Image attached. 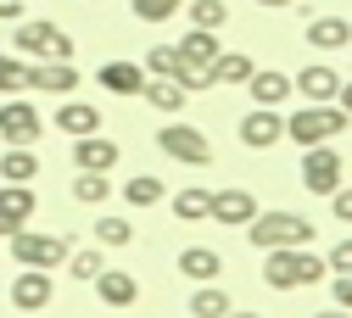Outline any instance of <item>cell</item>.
<instances>
[{
  "label": "cell",
  "mask_w": 352,
  "mask_h": 318,
  "mask_svg": "<svg viewBox=\"0 0 352 318\" xmlns=\"http://www.w3.org/2000/svg\"><path fill=\"white\" fill-rule=\"evenodd\" d=\"M246 240L263 246V251H274V246H307V240H314V223H307L302 212H257L246 223Z\"/></svg>",
  "instance_id": "1"
},
{
  "label": "cell",
  "mask_w": 352,
  "mask_h": 318,
  "mask_svg": "<svg viewBox=\"0 0 352 318\" xmlns=\"http://www.w3.org/2000/svg\"><path fill=\"white\" fill-rule=\"evenodd\" d=\"M346 123H352V117H346L341 106L314 101V106H302V112H291V117H285V140H296V146H319V140H336Z\"/></svg>",
  "instance_id": "2"
},
{
  "label": "cell",
  "mask_w": 352,
  "mask_h": 318,
  "mask_svg": "<svg viewBox=\"0 0 352 318\" xmlns=\"http://www.w3.org/2000/svg\"><path fill=\"white\" fill-rule=\"evenodd\" d=\"M17 56H39V62H73V39L56 23H17Z\"/></svg>",
  "instance_id": "3"
},
{
  "label": "cell",
  "mask_w": 352,
  "mask_h": 318,
  "mask_svg": "<svg viewBox=\"0 0 352 318\" xmlns=\"http://www.w3.org/2000/svg\"><path fill=\"white\" fill-rule=\"evenodd\" d=\"M341 179H346V162H341V151H336L330 140H319V146L302 151V185L314 190V196H330Z\"/></svg>",
  "instance_id": "4"
},
{
  "label": "cell",
  "mask_w": 352,
  "mask_h": 318,
  "mask_svg": "<svg viewBox=\"0 0 352 318\" xmlns=\"http://www.w3.org/2000/svg\"><path fill=\"white\" fill-rule=\"evenodd\" d=\"M12 257L23 268H56V262H67V235H34L23 223V229L12 235Z\"/></svg>",
  "instance_id": "5"
},
{
  "label": "cell",
  "mask_w": 352,
  "mask_h": 318,
  "mask_svg": "<svg viewBox=\"0 0 352 318\" xmlns=\"http://www.w3.org/2000/svg\"><path fill=\"white\" fill-rule=\"evenodd\" d=\"M157 146H162L173 162H185V168H207V162H212L207 134H201V128H190V123H168V128L157 134Z\"/></svg>",
  "instance_id": "6"
},
{
  "label": "cell",
  "mask_w": 352,
  "mask_h": 318,
  "mask_svg": "<svg viewBox=\"0 0 352 318\" xmlns=\"http://www.w3.org/2000/svg\"><path fill=\"white\" fill-rule=\"evenodd\" d=\"M280 140H285V117H280V106H252V112L241 117V146L269 151V146H280Z\"/></svg>",
  "instance_id": "7"
},
{
  "label": "cell",
  "mask_w": 352,
  "mask_h": 318,
  "mask_svg": "<svg viewBox=\"0 0 352 318\" xmlns=\"http://www.w3.org/2000/svg\"><path fill=\"white\" fill-rule=\"evenodd\" d=\"M51 296H56L51 268H23V274L12 280V307H17V313H39V307H51Z\"/></svg>",
  "instance_id": "8"
},
{
  "label": "cell",
  "mask_w": 352,
  "mask_h": 318,
  "mask_svg": "<svg viewBox=\"0 0 352 318\" xmlns=\"http://www.w3.org/2000/svg\"><path fill=\"white\" fill-rule=\"evenodd\" d=\"M39 112H34V101H6L0 106V140L6 146H34L39 140Z\"/></svg>",
  "instance_id": "9"
},
{
  "label": "cell",
  "mask_w": 352,
  "mask_h": 318,
  "mask_svg": "<svg viewBox=\"0 0 352 318\" xmlns=\"http://www.w3.org/2000/svg\"><path fill=\"white\" fill-rule=\"evenodd\" d=\"M218 223H230V229H246V223L257 218V196L252 190H212V212Z\"/></svg>",
  "instance_id": "10"
},
{
  "label": "cell",
  "mask_w": 352,
  "mask_h": 318,
  "mask_svg": "<svg viewBox=\"0 0 352 318\" xmlns=\"http://www.w3.org/2000/svg\"><path fill=\"white\" fill-rule=\"evenodd\" d=\"M34 207H39V201H34V190H28V185H6V190H0V235L12 240L23 223L34 218Z\"/></svg>",
  "instance_id": "11"
},
{
  "label": "cell",
  "mask_w": 352,
  "mask_h": 318,
  "mask_svg": "<svg viewBox=\"0 0 352 318\" xmlns=\"http://www.w3.org/2000/svg\"><path fill=\"white\" fill-rule=\"evenodd\" d=\"M90 285H96V296H101L107 307H135V302H140V280L123 274V268H101Z\"/></svg>",
  "instance_id": "12"
},
{
  "label": "cell",
  "mask_w": 352,
  "mask_h": 318,
  "mask_svg": "<svg viewBox=\"0 0 352 318\" xmlns=\"http://www.w3.org/2000/svg\"><path fill=\"white\" fill-rule=\"evenodd\" d=\"M28 89H39V95H73L78 89V67L73 62H39L28 73Z\"/></svg>",
  "instance_id": "13"
},
{
  "label": "cell",
  "mask_w": 352,
  "mask_h": 318,
  "mask_svg": "<svg viewBox=\"0 0 352 318\" xmlns=\"http://www.w3.org/2000/svg\"><path fill=\"white\" fill-rule=\"evenodd\" d=\"M73 162H78L84 173H112V168H118V146H112V140H101V128H96V134H78Z\"/></svg>",
  "instance_id": "14"
},
{
  "label": "cell",
  "mask_w": 352,
  "mask_h": 318,
  "mask_svg": "<svg viewBox=\"0 0 352 318\" xmlns=\"http://www.w3.org/2000/svg\"><path fill=\"white\" fill-rule=\"evenodd\" d=\"M307 45L324 51V56H336V51L352 45V23L346 17H314V23H307Z\"/></svg>",
  "instance_id": "15"
},
{
  "label": "cell",
  "mask_w": 352,
  "mask_h": 318,
  "mask_svg": "<svg viewBox=\"0 0 352 318\" xmlns=\"http://www.w3.org/2000/svg\"><path fill=\"white\" fill-rule=\"evenodd\" d=\"M96 84L107 89V95H140L146 67H140V62H107V67L96 73Z\"/></svg>",
  "instance_id": "16"
},
{
  "label": "cell",
  "mask_w": 352,
  "mask_h": 318,
  "mask_svg": "<svg viewBox=\"0 0 352 318\" xmlns=\"http://www.w3.org/2000/svg\"><path fill=\"white\" fill-rule=\"evenodd\" d=\"M336 89H341V78H336V67H324V62H314V67L296 73V95H302V101H336Z\"/></svg>",
  "instance_id": "17"
},
{
  "label": "cell",
  "mask_w": 352,
  "mask_h": 318,
  "mask_svg": "<svg viewBox=\"0 0 352 318\" xmlns=\"http://www.w3.org/2000/svg\"><path fill=\"white\" fill-rule=\"evenodd\" d=\"M179 274L196 280V285H207V280L224 274V257H218L212 246H185V251H179Z\"/></svg>",
  "instance_id": "18"
},
{
  "label": "cell",
  "mask_w": 352,
  "mask_h": 318,
  "mask_svg": "<svg viewBox=\"0 0 352 318\" xmlns=\"http://www.w3.org/2000/svg\"><path fill=\"white\" fill-rule=\"evenodd\" d=\"M56 128L73 134V140H78V134H96V128H101V106H90V101H62V106H56Z\"/></svg>",
  "instance_id": "19"
},
{
  "label": "cell",
  "mask_w": 352,
  "mask_h": 318,
  "mask_svg": "<svg viewBox=\"0 0 352 318\" xmlns=\"http://www.w3.org/2000/svg\"><path fill=\"white\" fill-rule=\"evenodd\" d=\"M135 101H146V106H157V112H179V106H185V89H179V78H146Z\"/></svg>",
  "instance_id": "20"
},
{
  "label": "cell",
  "mask_w": 352,
  "mask_h": 318,
  "mask_svg": "<svg viewBox=\"0 0 352 318\" xmlns=\"http://www.w3.org/2000/svg\"><path fill=\"white\" fill-rule=\"evenodd\" d=\"M212 56H218V34H212V28H190V34L179 39V62H190V67H212Z\"/></svg>",
  "instance_id": "21"
},
{
  "label": "cell",
  "mask_w": 352,
  "mask_h": 318,
  "mask_svg": "<svg viewBox=\"0 0 352 318\" xmlns=\"http://www.w3.org/2000/svg\"><path fill=\"white\" fill-rule=\"evenodd\" d=\"M324 257H314L307 246H291V291H302V285H324Z\"/></svg>",
  "instance_id": "22"
},
{
  "label": "cell",
  "mask_w": 352,
  "mask_h": 318,
  "mask_svg": "<svg viewBox=\"0 0 352 318\" xmlns=\"http://www.w3.org/2000/svg\"><path fill=\"white\" fill-rule=\"evenodd\" d=\"M34 173H39V157L28 146H12L0 157V179H6V185H34Z\"/></svg>",
  "instance_id": "23"
},
{
  "label": "cell",
  "mask_w": 352,
  "mask_h": 318,
  "mask_svg": "<svg viewBox=\"0 0 352 318\" xmlns=\"http://www.w3.org/2000/svg\"><path fill=\"white\" fill-rule=\"evenodd\" d=\"M257 67H252V56L246 51H218L212 56V84H246Z\"/></svg>",
  "instance_id": "24"
},
{
  "label": "cell",
  "mask_w": 352,
  "mask_h": 318,
  "mask_svg": "<svg viewBox=\"0 0 352 318\" xmlns=\"http://www.w3.org/2000/svg\"><path fill=\"white\" fill-rule=\"evenodd\" d=\"M246 89H252V101H257V106H280V101L291 95V78H285V73H252Z\"/></svg>",
  "instance_id": "25"
},
{
  "label": "cell",
  "mask_w": 352,
  "mask_h": 318,
  "mask_svg": "<svg viewBox=\"0 0 352 318\" xmlns=\"http://www.w3.org/2000/svg\"><path fill=\"white\" fill-rule=\"evenodd\" d=\"M179 12L190 17V28H212V34L230 23V6H224V0H185Z\"/></svg>",
  "instance_id": "26"
},
{
  "label": "cell",
  "mask_w": 352,
  "mask_h": 318,
  "mask_svg": "<svg viewBox=\"0 0 352 318\" xmlns=\"http://www.w3.org/2000/svg\"><path fill=\"white\" fill-rule=\"evenodd\" d=\"M162 196H168V185H162L157 173H135V179L123 185V201H129V207H157Z\"/></svg>",
  "instance_id": "27"
},
{
  "label": "cell",
  "mask_w": 352,
  "mask_h": 318,
  "mask_svg": "<svg viewBox=\"0 0 352 318\" xmlns=\"http://www.w3.org/2000/svg\"><path fill=\"white\" fill-rule=\"evenodd\" d=\"M224 313H230V296H224V291H218L212 280L196 285V296H190V318H224Z\"/></svg>",
  "instance_id": "28"
},
{
  "label": "cell",
  "mask_w": 352,
  "mask_h": 318,
  "mask_svg": "<svg viewBox=\"0 0 352 318\" xmlns=\"http://www.w3.org/2000/svg\"><path fill=\"white\" fill-rule=\"evenodd\" d=\"M212 212V190H179V196H173V218H179V223H201Z\"/></svg>",
  "instance_id": "29"
},
{
  "label": "cell",
  "mask_w": 352,
  "mask_h": 318,
  "mask_svg": "<svg viewBox=\"0 0 352 318\" xmlns=\"http://www.w3.org/2000/svg\"><path fill=\"white\" fill-rule=\"evenodd\" d=\"M140 67H146V78H173L179 73V45H151Z\"/></svg>",
  "instance_id": "30"
},
{
  "label": "cell",
  "mask_w": 352,
  "mask_h": 318,
  "mask_svg": "<svg viewBox=\"0 0 352 318\" xmlns=\"http://www.w3.org/2000/svg\"><path fill=\"white\" fill-rule=\"evenodd\" d=\"M73 196H78L84 207H101V201L112 196V185H107V173H84V168H78V179H73Z\"/></svg>",
  "instance_id": "31"
},
{
  "label": "cell",
  "mask_w": 352,
  "mask_h": 318,
  "mask_svg": "<svg viewBox=\"0 0 352 318\" xmlns=\"http://www.w3.org/2000/svg\"><path fill=\"white\" fill-rule=\"evenodd\" d=\"M28 62L23 56H0V95H23V89H28Z\"/></svg>",
  "instance_id": "32"
},
{
  "label": "cell",
  "mask_w": 352,
  "mask_h": 318,
  "mask_svg": "<svg viewBox=\"0 0 352 318\" xmlns=\"http://www.w3.org/2000/svg\"><path fill=\"white\" fill-rule=\"evenodd\" d=\"M135 229H129V218H96V246H129Z\"/></svg>",
  "instance_id": "33"
},
{
  "label": "cell",
  "mask_w": 352,
  "mask_h": 318,
  "mask_svg": "<svg viewBox=\"0 0 352 318\" xmlns=\"http://www.w3.org/2000/svg\"><path fill=\"white\" fill-rule=\"evenodd\" d=\"M185 0H135V17L140 23H168V17H179Z\"/></svg>",
  "instance_id": "34"
},
{
  "label": "cell",
  "mask_w": 352,
  "mask_h": 318,
  "mask_svg": "<svg viewBox=\"0 0 352 318\" xmlns=\"http://www.w3.org/2000/svg\"><path fill=\"white\" fill-rule=\"evenodd\" d=\"M67 268H73V280H96L107 262H101V251L90 246V251H67Z\"/></svg>",
  "instance_id": "35"
},
{
  "label": "cell",
  "mask_w": 352,
  "mask_h": 318,
  "mask_svg": "<svg viewBox=\"0 0 352 318\" xmlns=\"http://www.w3.org/2000/svg\"><path fill=\"white\" fill-rule=\"evenodd\" d=\"M324 268H330V274H352V240H336V251L324 257Z\"/></svg>",
  "instance_id": "36"
},
{
  "label": "cell",
  "mask_w": 352,
  "mask_h": 318,
  "mask_svg": "<svg viewBox=\"0 0 352 318\" xmlns=\"http://www.w3.org/2000/svg\"><path fill=\"white\" fill-rule=\"evenodd\" d=\"M324 201H330V212H336L341 223H352V190H346V185H336V190H330Z\"/></svg>",
  "instance_id": "37"
},
{
  "label": "cell",
  "mask_w": 352,
  "mask_h": 318,
  "mask_svg": "<svg viewBox=\"0 0 352 318\" xmlns=\"http://www.w3.org/2000/svg\"><path fill=\"white\" fill-rule=\"evenodd\" d=\"M330 291H336V307H346V313H352V274H336V280H330Z\"/></svg>",
  "instance_id": "38"
},
{
  "label": "cell",
  "mask_w": 352,
  "mask_h": 318,
  "mask_svg": "<svg viewBox=\"0 0 352 318\" xmlns=\"http://www.w3.org/2000/svg\"><path fill=\"white\" fill-rule=\"evenodd\" d=\"M23 17V0H0V23H17Z\"/></svg>",
  "instance_id": "39"
},
{
  "label": "cell",
  "mask_w": 352,
  "mask_h": 318,
  "mask_svg": "<svg viewBox=\"0 0 352 318\" xmlns=\"http://www.w3.org/2000/svg\"><path fill=\"white\" fill-rule=\"evenodd\" d=\"M336 101H341V112H346V117H352V78H346V84H341V89H336Z\"/></svg>",
  "instance_id": "40"
},
{
  "label": "cell",
  "mask_w": 352,
  "mask_h": 318,
  "mask_svg": "<svg viewBox=\"0 0 352 318\" xmlns=\"http://www.w3.org/2000/svg\"><path fill=\"white\" fill-rule=\"evenodd\" d=\"M257 6H269V12H285V6H296V0H257Z\"/></svg>",
  "instance_id": "41"
},
{
  "label": "cell",
  "mask_w": 352,
  "mask_h": 318,
  "mask_svg": "<svg viewBox=\"0 0 352 318\" xmlns=\"http://www.w3.org/2000/svg\"><path fill=\"white\" fill-rule=\"evenodd\" d=\"M314 318H352L346 307H324V313H314Z\"/></svg>",
  "instance_id": "42"
},
{
  "label": "cell",
  "mask_w": 352,
  "mask_h": 318,
  "mask_svg": "<svg viewBox=\"0 0 352 318\" xmlns=\"http://www.w3.org/2000/svg\"><path fill=\"white\" fill-rule=\"evenodd\" d=\"M224 318H263V313H252V307H246V313H241V307H230Z\"/></svg>",
  "instance_id": "43"
}]
</instances>
